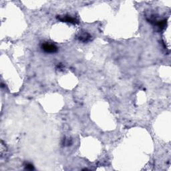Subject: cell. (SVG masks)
Wrapping results in <instances>:
<instances>
[{"mask_svg":"<svg viewBox=\"0 0 171 171\" xmlns=\"http://www.w3.org/2000/svg\"><path fill=\"white\" fill-rule=\"evenodd\" d=\"M42 49L44 52L46 53H55L57 51V47L53 44L50 42H44L42 44Z\"/></svg>","mask_w":171,"mask_h":171,"instance_id":"1","label":"cell"},{"mask_svg":"<svg viewBox=\"0 0 171 171\" xmlns=\"http://www.w3.org/2000/svg\"><path fill=\"white\" fill-rule=\"evenodd\" d=\"M57 19L59 20L61 22H68L70 23V24H78V21L76 20V19L72 18V17L69 16V15H64V16L61 17H57Z\"/></svg>","mask_w":171,"mask_h":171,"instance_id":"2","label":"cell"},{"mask_svg":"<svg viewBox=\"0 0 171 171\" xmlns=\"http://www.w3.org/2000/svg\"><path fill=\"white\" fill-rule=\"evenodd\" d=\"M90 38H91V36H90L88 33H86V32L82 33L81 34H80L79 36H78V39H79L80 41H81L82 42H88L90 40Z\"/></svg>","mask_w":171,"mask_h":171,"instance_id":"3","label":"cell"},{"mask_svg":"<svg viewBox=\"0 0 171 171\" xmlns=\"http://www.w3.org/2000/svg\"><path fill=\"white\" fill-rule=\"evenodd\" d=\"M25 169L28 170H34V165L31 163H27V164L25 165Z\"/></svg>","mask_w":171,"mask_h":171,"instance_id":"4","label":"cell"}]
</instances>
